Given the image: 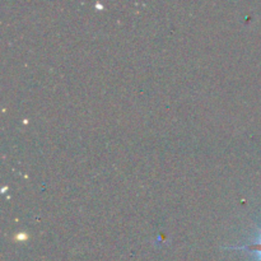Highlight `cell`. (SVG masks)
I'll return each mask as SVG.
<instances>
[{
    "instance_id": "obj_1",
    "label": "cell",
    "mask_w": 261,
    "mask_h": 261,
    "mask_svg": "<svg viewBox=\"0 0 261 261\" xmlns=\"http://www.w3.org/2000/svg\"><path fill=\"white\" fill-rule=\"evenodd\" d=\"M232 249H236V250H249L251 252H256L257 256H259V261H261V234L256 242L254 244H249V245H245V246H240V247H232Z\"/></svg>"
}]
</instances>
